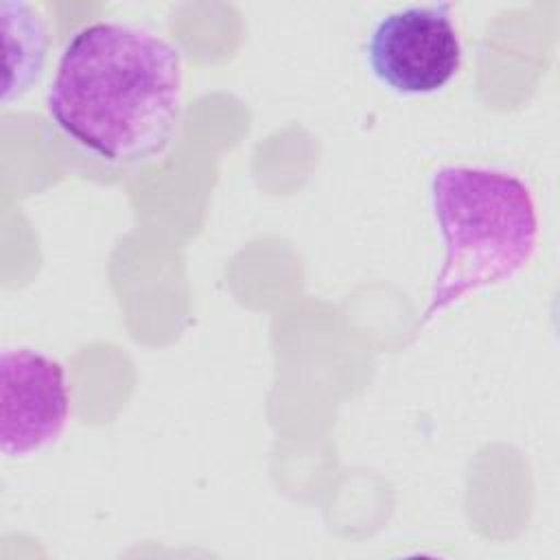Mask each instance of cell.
Here are the masks:
<instances>
[{
    "mask_svg": "<svg viewBox=\"0 0 560 560\" xmlns=\"http://www.w3.org/2000/svg\"><path fill=\"white\" fill-rule=\"evenodd\" d=\"M0 383L2 455L22 457L52 444L70 413L61 363L31 348H7L0 354Z\"/></svg>",
    "mask_w": 560,
    "mask_h": 560,
    "instance_id": "277c9868",
    "label": "cell"
},
{
    "mask_svg": "<svg viewBox=\"0 0 560 560\" xmlns=\"http://www.w3.org/2000/svg\"><path fill=\"white\" fill-rule=\"evenodd\" d=\"M429 201L444 243L422 324L470 291L512 280L532 258L538 214L529 186L490 166L448 164L429 177Z\"/></svg>",
    "mask_w": 560,
    "mask_h": 560,
    "instance_id": "7a4b0ae2",
    "label": "cell"
},
{
    "mask_svg": "<svg viewBox=\"0 0 560 560\" xmlns=\"http://www.w3.org/2000/svg\"><path fill=\"white\" fill-rule=\"evenodd\" d=\"M182 55L160 33L101 20L66 42L46 92L55 127L94 158L140 166L173 142L184 107Z\"/></svg>",
    "mask_w": 560,
    "mask_h": 560,
    "instance_id": "6da1fadb",
    "label": "cell"
},
{
    "mask_svg": "<svg viewBox=\"0 0 560 560\" xmlns=\"http://www.w3.org/2000/svg\"><path fill=\"white\" fill-rule=\"evenodd\" d=\"M451 11V2H429L385 13L365 44L372 74L398 94L442 90L462 63L459 33Z\"/></svg>",
    "mask_w": 560,
    "mask_h": 560,
    "instance_id": "3957f363",
    "label": "cell"
},
{
    "mask_svg": "<svg viewBox=\"0 0 560 560\" xmlns=\"http://www.w3.org/2000/svg\"><path fill=\"white\" fill-rule=\"evenodd\" d=\"M0 18L7 52L2 101L11 103L42 77L48 55V28L44 18L26 2H0Z\"/></svg>",
    "mask_w": 560,
    "mask_h": 560,
    "instance_id": "5b68a950",
    "label": "cell"
}]
</instances>
